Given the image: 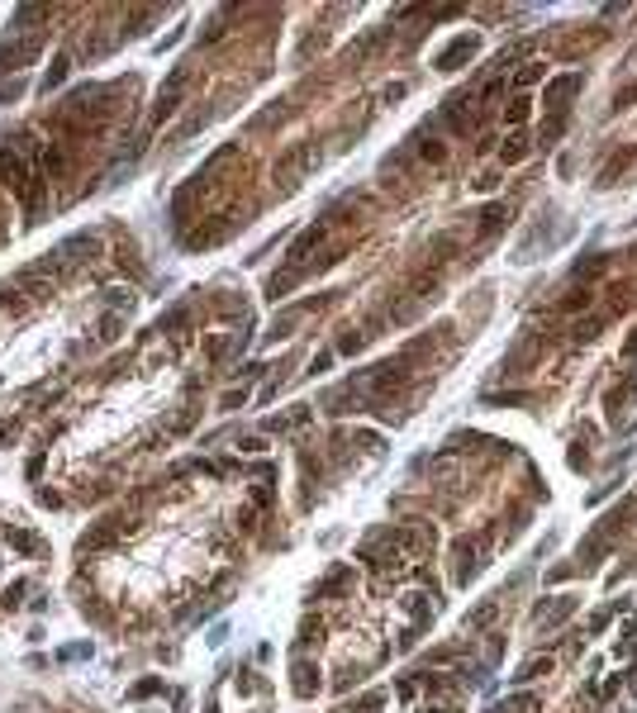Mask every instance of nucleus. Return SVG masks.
Segmentation results:
<instances>
[{
    "mask_svg": "<svg viewBox=\"0 0 637 713\" xmlns=\"http://www.w3.org/2000/svg\"><path fill=\"white\" fill-rule=\"evenodd\" d=\"M190 77H195L190 67H176V72H171V81H167V86L158 91V105H153V124H162L167 114H176V109H181V95H186Z\"/></svg>",
    "mask_w": 637,
    "mask_h": 713,
    "instance_id": "nucleus-2",
    "label": "nucleus"
},
{
    "mask_svg": "<svg viewBox=\"0 0 637 713\" xmlns=\"http://www.w3.org/2000/svg\"><path fill=\"white\" fill-rule=\"evenodd\" d=\"M20 91H24V81H20V77H15V81H0V100H15Z\"/></svg>",
    "mask_w": 637,
    "mask_h": 713,
    "instance_id": "nucleus-7",
    "label": "nucleus"
},
{
    "mask_svg": "<svg viewBox=\"0 0 637 713\" xmlns=\"http://www.w3.org/2000/svg\"><path fill=\"white\" fill-rule=\"evenodd\" d=\"M38 48H43V38H38V33H33V38H24V43L0 48V72H20L24 62H33V57H38Z\"/></svg>",
    "mask_w": 637,
    "mask_h": 713,
    "instance_id": "nucleus-3",
    "label": "nucleus"
},
{
    "mask_svg": "<svg viewBox=\"0 0 637 713\" xmlns=\"http://www.w3.org/2000/svg\"><path fill=\"white\" fill-rule=\"evenodd\" d=\"M318 243H323V229H318V224H314V229H305V233H300V243H295V247H291V262H295V271H300V266L309 262V252H314Z\"/></svg>",
    "mask_w": 637,
    "mask_h": 713,
    "instance_id": "nucleus-4",
    "label": "nucleus"
},
{
    "mask_svg": "<svg viewBox=\"0 0 637 713\" xmlns=\"http://www.w3.org/2000/svg\"><path fill=\"white\" fill-rule=\"evenodd\" d=\"M0 181L10 185L20 200H24L29 224H33V219H38V210H43V181H38V176L24 167V158H20V153H10V148H0Z\"/></svg>",
    "mask_w": 637,
    "mask_h": 713,
    "instance_id": "nucleus-1",
    "label": "nucleus"
},
{
    "mask_svg": "<svg viewBox=\"0 0 637 713\" xmlns=\"http://www.w3.org/2000/svg\"><path fill=\"white\" fill-rule=\"evenodd\" d=\"M466 53H476V38H456V43H452L447 53L438 57V67H443V72H452V67H456V62H461Z\"/></svg>",
    "mask_w": 637,
    "mask_h": 713,
    "instance_id": "nucleus-5",
    "label": "nucleus"
},
{
    "mask_svg": "<svg viewBox=\"0 0 637 713\" xmlns=\"http://www.w3.org/2000/svg\"><path fill=\"white\" fill-rule=\"evenodd\" d=\"M67 67H72L67 57H57L53 67H48V77H43V91H48V95H53V86H62V81H67Z\"/></svg>",
    "mask_w": 637,
    "mask_h": 713,
    "instance_id": "nucleus-6",
    "label": "nucleus"
}]
</instances>
